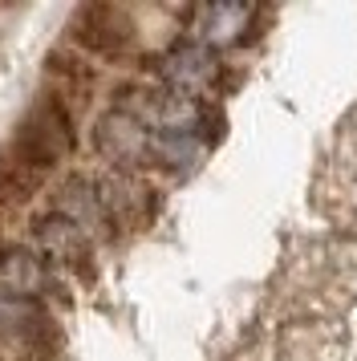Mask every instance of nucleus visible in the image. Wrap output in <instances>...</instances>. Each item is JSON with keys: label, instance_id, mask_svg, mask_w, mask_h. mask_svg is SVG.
I'll return each mask as SVG.
<instances>
[{"label": "nucleus", "instance_id": "1", "mask_svg": "<svg viewBox=\"0 0 357 361\" xmlns=\"http://www.w3.org/2000/svg\"><path fill=\"white\" fill-rule=\"evenodd\" d=\"M73 147H78L73 110L45 90L41 98H32V106L25 114L16 118L13 138H8L4 150L13 154L16 163L32 166V171H41V175H53V171L73 154Z\"/></svg>", "mask_w": 357, "mask_h": 361}, {"label": "nucleus", "instance_id": "2", "mask_svg": "<svg viewBox=\"0 0 357 361\" xmlns=\"http://www.w3.org/2000/svg\"><path fill=\"white\" fill-rule=\"evenodd\" d=\"M65 37H69V49H78L81 57L118 61L134 49L138 29L114 4H81V8H73V17L65 25Z\"/></svg>", "mask_w": 357, "mask_h": 361}, {"label": "nucleus", "instance_id": "3", "mask_svg": "<svg viewBox=\"0 0 357 361\" xmlns=\"http://www.w3.org/2000/svg\"><path fill=\"white\" fill-rule=\"evenodd\" d=\"M49 260L37 252V247L25 244H4L0 247V300L8 305H25V300H37V296L49 288Z\"/></svg>", "mask_w": 357, "mask_h": 361}, {"label": "nucleus", "instance_id": "4", "mask_svg": "<svg viewBox=\"0 0 357 361\" xmlns=\"http://www.w3.org/2000/svg\"><path fill=\"white\" fill-rule=\"evenodd\" d=\"M32 240L41 247V256L53 264H61V268H73L81 276H90V235L73 224V219H65L57 212H45L32 219Z\"/></svg>", "mask_w": 357, "mask_h": 361}, {"label": "nucleus", "instance_id": "5", "mask_svg": "<svg viewBox=\"0 0 357 361\" xmlns=\"http://www.w3.org/2000/svg\"><path fill=\"white\" fill-rule=\"evenodd\" d=\"M94 142L114 166H138L143 159H150V130L134 114L118 110V106H114L110 114L97 118Z\"/></svg>", "mask_w": 357, "mask_h": 361}, {"label": "nucleus", "instance_id": "6", "mask_svg": "<svg viewBox=\"0 0 357 361\" xmlns=\"http://www.w3.org/2000/svg\"><path fill=\"white\" fill-rule=\"evenodd\" d=\"M45 85L53 98H61L69 110H78V106H85L90 102V94H94V82L97 73L94 66H90V57H81L78 49H69V45H57V49L45 53Z\"/></svg>", "mask_w": 357, "mask_h": 361}, {"label": "nucleus", "instance_id": "7", "mask_svg": "<svg viewBox=\"0 0 357 361\" xmlns=\"http://www.w3.org/2000/svg\"><path fill=\"white\" fill-rule=\"evenodd\" d=\"M159 73H162V82L171 85L175 94L195 98V94H203V90L215 85V78H219V61H215V53L211 49L187 41V45H175V49L162 57Z\"/></svg>", "mask_w": 357, "mask_h": 361}, {"label": "nucleus", "instance_id": "8", "mask_svg": "<svg viewBox=\"0 0 357 361\" xmlns=\"http://www.w3.org/2000/svg\"><path fill=\"white\" fill-rule=\"evenodd\" d=\"M248 25H252L248 4H207V8L195 13V45H203V49L240 45Z\"/></svg>", "mask_w": 357, "mask_h": 361}, {"label": "nucleus", "instance_id": "9", "mask_svg": "<svg viewBox=\"0 0 357 361\" xmlns=\"http://www.w3.org/2000/svg\"><path fill=\"white\" fill-rule=\"evenodd\" d=\"M53 212L73 219L85 235L97 228H110L106 219V207H102V195H97V183L81 179V175H69V179L57 187V199H53Z\"/></svg>", "mask_w": 357, "mask_h": 361}, {"label": "nucleus", "instance_id": "10", "mask_svg": "<svg viewBox=\"0 0 357 361\" xmlns=\"http://www.w3.org/2000/svg\"><path fill=\"white\" fill-rule=\"evenodd\" d=\"M45 183H49V175H41V171H32V166H25V163H16L8 150H0V215L25 207Z\"/></svg>", "mask_w": 357, "mask_h": 361}, {"label": "nucleus", "instance_id": "11", "mask_svg": "<svg viewBox=\"0 0 357 361\" xmlns=\"http://www.w3.org/2000/svg\"><path fill=\"white\" fill-rule=\"evenodd\" d=\"M199 134H150V159H159L162 166H191L199 163Z\"/></svg>", "mask_w": 357, "mask_h": 361}]
</instances>
